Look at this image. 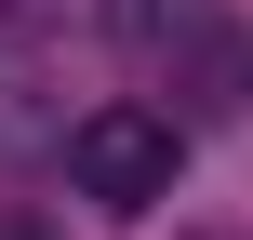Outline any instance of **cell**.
<instances>
[{
	"label": "cell",
	"mask_w": 253,
	"mask_h": 240,
	"mask_svg": "<svg viewBox=\"0 0 253 240\" xmlns=\"http://www.w3.org/2000/svg\"><path fill=\"white\" fill-rule=\"evenodd\" d=\"M107 40L173 94V107H160L173 134L240 120V107H253V27L227 13V0H107Z\"/></svg>",
	"instance_id": "1"
},
{
	"label": "cell",
	"mask_w": 253,
	"mask_h": 240,
	"mask_svg": "<svg viewBox=\"0 0 253 240\" xmlns=\"http://www.w3.org/2000/svg\"><path fill=\"white\" fill-rule=\"evenodd\" d=\"M173 174H187V134L160 120V107H93V120H67V187L93 200V214H160L173 200Z\"/></svg>",
	"instance_id": "2"
}]
</instances>
